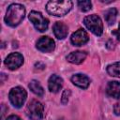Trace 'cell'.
<instances>
[{"label": "cell", "mask_w": 120, "mask_h": 120, "mask_svg": "<svg viewBox=\"0 0 120 120\" xmlns=\"http://www.w3.org/2000/svg\"><path fill=\"white\" fill-rule=\"evenodd\" d=\"M23 64V56L19 52H12L8 55L5 60V65L10 69L15 70Z\"/></svg>", "instance_id": "52a82bcc"}, {"label": "cell", "mask_w": 120, "mask_h": 120, "mask_svg": "<svg viewBox=\"0 0 120 120\" xmlns=\"http://www.w3.org/2000/svg\"><path fill=\"white\" fill-rule=\"evenodd\" d=\"M116 16H117V9L115 8H112L108 9L104 15L105 20L109 25H112L114 23V22L116 20Z\"/></svg>", "instance_id": "2e32d148"}, {"label": "cell", "mask_w": 120, "mask_h": 120, "mask_svg": "<svg viewBox=\"0 0 120 120\" xmlns=\"http://www.w3.org/2000/svg\"><path fill=\"white\" fill-rule=\"evenodd\" d=\"M25 112L31 120H41L44 114V107L41 102L33 99L26 105Z\"/></svg>", "instance_id": "277c9868"}, {"label": "cell", "mask_w": 120, "mask_h": 120, "mask_svg": "<svg viewBox=\"0 0 120 120\" xmlns=\"http://www.w3.org/2000/svg\"><path fill=\"white\" fill-rule=\"evenodd\" d=\"M106 69L110 76L120 78V62H116L109 65Z\"/></svg>", "instance_id": "e0dca14e"}, {"label": "cell", "mask_w": 120, "mask_h": 120, "mask_svg": "<svg viewBox=\"0 0 120 120\" xmlns=\"http://www.w3.org/2000/svg\"><path fill=\"white\" fill-rule=\"evenodd\" d=\"M89 40V37L83 29H78L75 31L70 38V41L74 46H82L87 43Z\"/></svg>", "instance_id": "9c48e42d"}, {"label": "cell", "mask_w": 120, "mask_h": 120, "mask_svg": "<svg viewBox=\"0 0 120 120\" xmlns=\"http://www.w3.org/2000/svg\"><path fill=\"white\" fill-rule=\"evenodd\" d=\"M52 30H53L54 36L58 39H64L68 36V28L67 24H65L62 22H56L53 24Z\"/></svg>", "instance_id": "7c38bea8"}, {"label": "cell", "mask_w": 120, "mask_h": 120, "mask_svg": "<svg viewBox=\"0 0 120 120\" xmlns=\"http://www.w3.org/2000/svg\"><path fill=\"white\" fill-rule=\"evenodd\" d=\"M83 23L86 26L87 29H89L94 35L96 36H101L103 32V23L99 16L97 14L88 15L84 18Z\"/></svg>", "instance_id": "3957f363"}, {"label": "cell", "mask_w": 120, "mask_h": 120, "mask_svg": "<svg viewBox=\"0 0 120 120\" xmlns=\"http://www.w3.org/2000/svg\"><path fill=\"white\" fill-rule=\"evenodd\" d=\"M86 52L83 51H76V52H70L68 56H67V60L72 64H81L83 62V60L86 58Z\"/></svg>", "instance_id": "5bb4252c"}, {"label": "cell", "mask_w": 120, "mask_h": 120, "mask_svg": "<svg viewBox=\"0 0 120 120\" xmlns=\"http://www.w3.org/2000/svg\"><path fill=\"white\" fill-rule=\"evenodd\" d=\"M72 6L73 3L70 0H51L46 5V10L51 15L61 17L68 14Z\"/></svg>", "instance_id": "7a4b0ae2"}, {"label": "cell", "mask_w": 120, "mask_h": 120, "mask_svg": "<svg viewBox=\"0 0 120 120\" xmlns=\"http://www.w3.org/2000/svg\"><path fill=\"white\" fill-rule=\"evenodd\" d=\"M29 89L35 94V95H37V96H38V97H43V95H44V89H43V87L41 86V84L39 83V82L38 81H37V80H32L31 82H30V83H29Z\"/></svg>", "instance_id": "9a60e30c"}, {"label": "cell", "mask_w": 120, "mask_h": 120, "mask_svg": "<svg viewBox=\"0 0 120 120\" xmlns=\"http://www.w3.org/2000/svg\"><path fill=\"white\" fill-rule=\"evenodd\" d=\"M71 82H73V84H75L76 86H78L82 89H86L90 84L89 78L86 75L81 74V73L74 74L71 77Z\"/></svg>", "instance_id": "8fae6325"}, {"label": "cell", "mask_w": 120, "mask_h": 120, "mask_svg": "<svg viewBox=\"0 0 120 120\" xmlns=\"http://www.w3.org/2000/svg\"><path fill=\"white\" fill-rule=\"evenodd\" d=\"M78 7L83 12H86L92 8V3L89 0H84V1H78Z\"/></svg>", "instance_id": "ac0fdd59"}, {"label": "cell", "mask_w": 120, "mask_h": 120, "mask_svg": "<svg viewBox=\"0 0 120 120\" xmlns=\"http://www.w3.org/2000/svg\"><path fill=\"white\" fill-rule=\"evenodd\" d=\"M28 17H29L30 22L33 23V25L35 26V28L37 30H38L39 32H44L47 30V28L49 26V21H48V19L43 17V15L40 12L32 10L29 13Z\"/></svg>", "instance_id": "8992f818"}, {"label": "cell", "mask_w": 120, "mask_h": 120, "mask_svg": "<svg viewBox=\"0 0 120 120\" xmlns=\"http://www.w3.org/2000/svg\"><path fill=\"white\" fill-rule=\"evenodd\" d=\"M113 112L115 115H120V102H117L113 106Z\"/></svg>", "instance_id": "ffe728a7"}, {"label": "cell", "mask_w": 120, "mask_h": 120, "mask_svg": "<svg viewBox=\"0 0 120 120\" xmlns=\"http://www.w3.org/2000/svg\"><path fill=\"white\" fill-rule=\"evenodd\" d=\"M25 16V8L21 4H11L7 9L5 22L8 25L15 27L19 25Z\"/></svg>", "instance_id": "6da1fadb"}, {"label": "cell", "mask_w": 120, "mask_h": 120, "mask_svg": "<svg viewBox=\"0 0 120 120\" xmlns=\"http://www.w3.org/2000/svg\"><path fill=\"white\" fill-rule=\"evenodd\" d=\"M70 94H71L70 90H68V89L64 90V92H63V94H62V98H61V103H62L63 105H66V104L68 103V98H69Z\"/></svg>", "instance_id": "d6986e66"}, {"label": "cell", "mask_w": 120, "mask_h": 120, "mask_svg": "<svg viewBox=\"0 0 120 120\" xmlns=\"http://www.w3.org/2000/svg\"><path fill=\"white\" fill-rule=\"evenodd\" d=\"M7 120H22V118L19 117L18 115H14V114H12V115H9V116L7 118Z\"/></svg>", "instance_id": "7402d4cb"}, {"label": "cell", "mask_w": 120, "mask_h": 120, "mask_svg": "<svg viewBox=\"0 0 120 120\" xmlns=\"http://www.w3.org/2000/svg\"><path fill=\"white\" fill-rule=\"evenodd\" d=\"M37 49L43 52H52L55 48V42L52 38L49 37H41L37 41Z\"/></svg>", "instance_id": "ba28073f"}, {"label": "cell", "mask_w": 120, "mask_h": 120, "mask_svg": "<svg viewBox=\"0 0 120 120\" xmlns=\"http://www.w3.org/2000/svg\"><path fill=\"white\" fill-rule=\"evenodd\" d=\"M112 34L113 36L116 37L117 40H120V22H119V26H118V28L115 29V30H113V31H112Z\"/></svg>", "instance_id": "44dd1931"}, {"label": "cell", "mask_w": 120, "mask_h": 120, "mask_svg": "<svg viewBox=\"0 0 120 120\" xmlns=\"http://www.w3.org/2000/svg\"><path fill=\"white\" fill-rule=\"evenodd\" d=\"M63 86V79L56 75L52 74L48 81V88L52 93H57Z\"/></svg>", "instance_id": "30bf717a"}, {"label": "cell", "mask_w": 120, "mask_h": 120, "mask_svg": "<svg viewBox=\"0 0 120 120\" xmlns=\"http://www.w3.org/2000/svg\"><path fill=\"white\" fill-rule=\"evenodd\" d=\"M8 98H9L11 104L14 107L21 108L26 100L27 93L24 90V88H22L21 86H16L10 90V92L8 94Z\"/></svg>", "instance_id": "5b68a950"}, {"label": "cell", "mask_w": 120, "mask_h": 120, "mask_svg": "<svg viewBox=\"0 0 120 120\" xmlns=\"http://www.w3.org/2000/svg\"><path fill=\"white\" fill-rule=\"evenodd\" d=\"M106 93L108 96L112 98H120V82L116 81L109 82L106 87Z\"/></svg>", "instance_id": "4fadbf2b"}]
</instances>
